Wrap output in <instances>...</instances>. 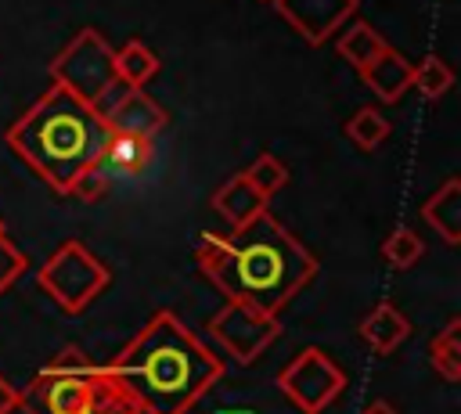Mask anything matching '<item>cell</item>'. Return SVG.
<instances>
[{
	"label": "cell",
	"mask_w": 461,
	"mask_h": 414,
	"mask_svg": "<svg viewBox=\"0 0 461 414\" xmlns=\"http://www.w3.org/2000/svg\"><path fill=\"white\" fill-rule=\"evenodd\" d=\"M385 47H389V43L382 40V32H375L367 22H353V25L339 36V54H342L357 72L367 68Z\"/></svg>",
	"instance_id": "18"
},
{
	"label": "cell",
	"mask_w": 461,
	"mask_h": 414,
	"mask_svg": "<svg viewBox=\"0 0 461 414\" xmlns=\"http://www.w3.org/2000/svg\"><path fill=\"white\" fill-rule=\"evenodd\" d=\"M112 61H115V79L119 83H126V86H144L155 72H158V54L144 43V40H126L115 54H112Z\"/></svg>",
	"instance_id": "17"
},
{
	"label": "cell",
	"mask_w": 461,
	"mask_h": 414,
	"mask_svg": "<svg viewBox=\"0 0 461 414\" xmlns=\"http://www.w3.org/2000/svg\"><path fill=\"white\" fill-rule=\"evenodd\" d=\"M0 238H4V220H0Z\"/></svg>",
	"instance_id": "29"
},
{
	"label": "cell",
	"mask_w": 461,
	"mask_h": 414,
	"mask_svg": "<svg viewBox=\"0 0 461 414\" xmlns=\"http://www.w3.org/2000/svg\"><path fill=\"white\" fill-rule=\"evenodd\" d=\"M245 180H249L263 198H270V194H277V191L288 184V169H285V162H281L277 155L263 151V155L245 169Z\"/></svg>",
	"instance_id": "23"
},
{
	"label": "cell",
	"mask_w": 461,
	"mask_h": 414,
	"mask_svg": "<svg viewBox=\"0 0 461 414\" xmlns=\"http://www.w3.org/2000/svg\"><path fill=\"white\" fill-rule=\"evenodd\" d=\"M421 256H425V245H421V238H418L411 227H396V230L382 241V259H385L393 270H411Z\"/></svg>",
	"instance_id": "21"
},
{
	"label": "cell",
	"mask_w": 461,
	"mask_h": 414,
	"mask_svg": "<svg viewBox=\"0 0 461 414\" xmlns=\"http://www.w3.org/2000/svg\"><path fill=\"white\" fill-rule=\"evenodd\" d=\"M22 270H25V256H22V248L11 245L7 238H0V295L22 277Z\"/></svg>",
	"instance_id": "24"
},
{
	"label": "cell",
	"mask_w": 461,
	"mask_h": 414,
	"mask_svg": "<svg viewBox=\"0 0 461 414\" xmlns=\"http://www.w3.org/2000/svg\"><path fill=\"white\" fill-rule=\"evenodd\" d=\"M360 338L367 342V349L371 353H378V356H389L393 349H400L407 338H411V320L400 313V306L396 302H389V299H382V302H375V310L360 320Z\"/></svg>",
	"instance_id": "12"
},
{
	"label": "cell",
	"mask_w": 461,
	"mask_h": 414,
	"mask_svg": "<svg viewBox=\"0 0 461 414\" xmlns=\"http://www.w3.org/2000/svg\"><path fill=\"white\" fill-rule=\"evenodd\" d=\"M212 209L230 223V227H245L252 216H259L267 209V198L245 180V173H234L216 194H212Z\"/></svg>",
	"instance_id": "14"
},
{
	"label": "cell",
	"mask_w": 461,
	"mask_h": 414,
	"mask_svg": "<svg viewBox=\"0 0 461 414\" xmlns=\"http://www.w3.org/2000/svg\"><path fill=\"white\" fill-rule=\"evenodd\" d=\"M216 414H252V410H238V407H227V410H216Z\"/></svg>",
	"instance_id": "28"
},
{
	"label": "cell",
	"mask_w": 461,
	"mask_h": 414,
	"mask_svg": "<svg viewBox=\"0 0 461 414\" xmlns=\"http://www.w3.org/2000/svg\"><path fill=\"white\" fill-rule=\"evenodd\" d=\"M36 284L65 313H83L108 288V266L83 241H65L43 259V266L36 270Z\"/></svg>",
	"instance_id": "5"
},
{
	"label": "cell",
	"mask_w": 461,
	"mask_h": 414,
	"mask_svg": "<svg viewBox=\"0 0 461 414\" xmlns=\"http://www.w3.org/2000/svg\"><path fill=\"white\" fill-rule=\"evenodd\" d=\"M360 414H396V410H393V407H389L385 400H375V403H367V407H364Z\"/></svg>",
	"instance_id": "27"
},
{
	"label": "cell",
	"mask_w": 461,
	"mask_h": 414,
	"mask_svg": "<svg viewBox=\"0 0 461 414\" xmlns=\"http://www.w3.org/2000/svg\"><path fill=\"white\" fill-rule=\"evenodd\" d=\"M97 112H101V119H104V126H108L112 133L151 137V140H155V133L166 130V122H169L166 112H162V104L151 101V97L144 94V86H126V83H115V86L101 97Z\"/></svg>",
	"instance_id": "9"
},
{
	"label": "cell",
	"mask_w": 461,
	"mask_h": 414,
	"mask_svg": "<svg viewBox=\"0 0 461 414\" xmlns=\"http://www.w3.org/2000/svg\"><path fill=\"white\" fill-rule=\"evenodd\" d=\"M101 367L137 396L140 414H187L223 378V360L169 310H158Z\"/></svg>",
	"instance_id": "2"
},
{
	"label": "cell",
	"mask_w": 461,
	"mask_h": 414,
	"mask_svg": "<svg viewBox=\"0 0 461 414\" xmlns=\"http://www.w3.org/2000/svg\"><path fill=\"white\" fill-rule=\"evenodd\" d=\"M194 263L227 302H241L263 317H277L321 270L317 256L267 209L245 227H230V234H202Z\"/></svg>",
	"instance_id": "1"
},
{
	"label": "cell",
	"mask_w": 461,
	"mask_h": 414,
	"mask_svg": "<svg viewBox=\"0 0 461 414\" xmlns=\"http://www.w3.org/2000/svg\"><path fill=\"white\" fill-rule=\"evenodd\" d=\"M209 335L216 342H223V349L238 360V364H252L263 349H270L281 335V320L277 317H263L241 302H227L212 320H209Z\"/></svg>",
	"instance_id": "8"
},
{
	"label": "cell",
	"mask_w": 461,
	"mask_h": 414,
	"mask_svg": "<svg viewBox=\"0 0 461 414\" xmlns=\"http://www.w3.org/2000/svg\"><path fill=\"white\" fill-rule=\"evenodd\" d=\"M450 83H454V72L447 68V61H443V58L429 54V58H421V61L414 65V79H411V86H418L429 101L443 97V94L450 90Z\"/></svg>",
	"instance_id": "22"
},
{
	"label": "cell",
	"mask_w": 461,
	"mask_h": 414,
	"mask_svg": "<svg viewBox=\"0 0 461 414\" xmlns=\"http://www.w3.org/2000/svg\"><path fill=\"white\" fill-rule=\"evenodd\" d=\"M86 414H140V403H137V396H133L119 378H112V374L97 364V371L90 374Z\"/></svg>",
	"instance_id": "16"
},
{
	"label": "cell",
	"mask_w": 461,
	"mask_h": 414,
	"mask_svg": "<svg viewBox=\"0 0 461 414\" xmlns=\"http://www.w3.org/2000/svg\"><path fill=\"white\" fill-rule=\"evenodd\" d=\"M270 4L313 47L331 40L360 7V0H270Z\"/></svg>",
	"instance_id": "10"
},
{
	"label": "cell",
	"mask_w": 461,
	"mask_h": 414,
	"mask_svg": "<svg viewBox=\"0 0 461 414\" xmlns=\"http://www.w3.org/2000/svg\"><path fill=\"white\" fill-rule=\"evenodd\" d=\"M151 166V137H130V133H112L94 162L97 173H104V180H130L140 176Z\"/></svg>",
	"instance_id": "11"
},
{
	"label": "cell",
	"mask_w": 461,
	"mask_h": 414,
	"mask_svg": "<svg viewBox=\"0 0 461 414\" xmlns=\"http://www.w3.org/2000/svg\"><path fill=\"white\" fill-rule=\"evenodd\" d=\"M18 410V389L0 374V414H14Z\"/></svg>",
	"instance_id": "26"
},
{
	"label": "cell",
	"mask_w": 461,
	"mask_h": 414,
	"mask_svg": "<svg viewBox=\"0 0 461 414\" xmlns=\"http://www.w3.org/2000/svg\"><path fill=\"white\" fill-rule=\"evenodd\" d=\"M104 140L101 112L61 83H50L7 130L11 151L58 194H68L76 176L97 162Z\"/></svg>",
	"instance_id": "3"
},
{
	"label": "cell",
	"mask_w": 461,
	"mask_h": 414,
	"mask_svg": "<svg viewBox=\"0 0 461 414\" xmlns=\"http://www.w3.org/2000/svg\"><path fill=\"white\" fill-rule=\"evenodd\" d=\"M112 47L104 43V36L97 29H83L76 32L61 54L50 61V79L61 83L65 90H72L79 101L86 104H101V97L119 83L115 79V61H112Z\"/></svg>",
	"instance_id": "6"
},
{
	"label": "cell",
	"mask_w": 461,
	"mask_h": 414,
	"mask_svg": "<svg viewBox=\"0 0 461 414\" xmlns=\"http://www.w3.org/2000/svg\"><path fill=\"white\" fill-rule=\"evenodd\" d=\"M360 79H364V86H367V90H375V97H378V101L393 104V101H400V97L411 90L414 65H411L400 50L385 47V50H382L367 68H360Z\"/></svg>",
	"instance_id": "13"
},
{
	"label": "cell",
	"mask_w": 461,
	"mask_h": 414,
	"mask_svg": "<svg viewBox=\"0 0 461 414\" xmlns=\"http://www.w3.org/2000/svg\"><path fill=\"white\" fill-rule=\"evenodd\" d=\"M94 371H97V364L86 360L76 346L61 349L54 360H47L36 371V378L25 389H18V410H25V414H86Z\"/></svg>",
	"instance_id": "4"
},
{
	"label": "cell",
	"mask_w": 461,
	"mask_h": 414,
	"mask_svg": "<svg viewBox=\"0 0 461 414\" xmlns=\"http://www.w3.org/2000/svg\"><path fill=\"white\" fill-rule=\"evenodd\" d=\"M277 389L303 410V414H321L328 410L342 389H346V371L317 346H306L295 360H288L277 371Z\"/></svg>",
	"instance_id": "7"
},
{
	"label": "cell",
	"mask_w": 461,
	"mask_h": 414,
	"mask_svg": "<svg viewBox=\"0 0 461 414\" xmlns=\"http://www.w3.org/2000/svg\"><path fill=\"white\" fill-rule=\"evenodd\" d=\"M429 360L447 382H461V320L450 317L443 331L429 342Z\"/></svg>",
	"instance_id": "19"
},
{
	"label": "cell",
	"mask_w": 461,
	"mask_h": 414,
	"mask_svg": "<svg viewBox=\"0 0 461 414\" xmlns=\"http://www.w3.org/2000/svg\"><path fill=\"white\" fill-rule=\"evenodd\" d=\"M389 130H393V126H389V119H385L375 104L357 108V112H353V119L346 122V137H349L360 151H375V148L389 137Z\"/></svg>",
	"instance_id": "20"
},
{
	"label": "cell",
	"mask_w": 461,
	"mask_h": 414,
	"mask_svg": "<svg viewBox=\"0 0 461 414\" xmlns=\"http://www.w3.org/2000/svg\"><path fill=\"white\" fill-rule=\"evenodd\" d=\"M421 220L436 227L447 245L461 241V180L457 176H450L436 194L421 202Z\"/></svg>",
	"instance_id": "15"
},
{
	"label": "cell",
	"mask_w": 461,
	"mask_h": 414,
	"mask_svg": "<svg viewBox=\"0 0 461 414\" xmlns=\"http://www.w3.org/2000/svg\"><path fill=\"white\" fill-rule=\"evenodd\" d=\"M104 191H108L104 173H97V169L90 166L86 173H79V176H76V184L68 187V198H79V202H97Z\"/></svg>",
	"instance_id": "25"
}]
</instances>
